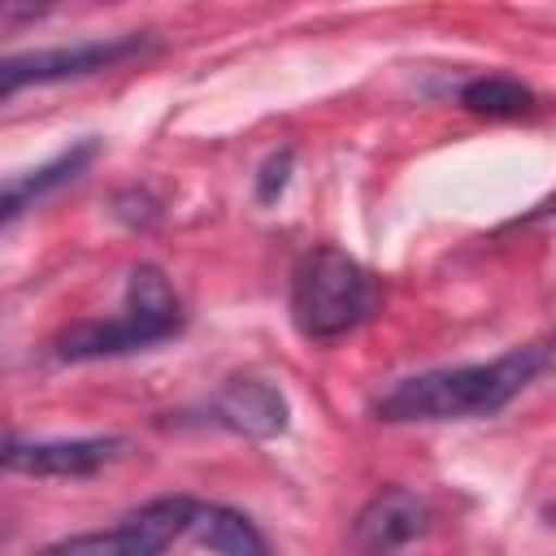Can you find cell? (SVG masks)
I'll use <instances>...</instances> for the list:
<instances>
[{
    "mask_svg": "<svg viewBox=\"0 0 556 556\" xmlns=\"http://www.w3.org/2000/svg\"><path fill=\"white\" fill-rule=\"evenodd\" d=\"M187 326L182 300L169 287L161 265H135L126 278V300L117 317L104 321H78L56 334L52 352L56 361H100V356H126L143 352L152 343L174 339Z\"/></svg>",
    "mask_w": 556,
    "mask_h": 556,
    "instance_id": "7a4b0ae2",
    "label": "cell"
},
{
    "mask_svg": "<svg viewBox=\"0 0 556 556\" xmlns=\"http://www.w3.org/2000/svg\"><path fill=\"white\" fill-rule=\"evenodd\" d=\"M460 104L478 117H521V113H530L534 91L517 78L486 74V78H473V83L460 87Z\"/></svg>",
    "mask_w": 556,
    "mask_h": 556,
    "instance_id": "8fae6325",
    "label": "cell"
},
{
    "mask_svg": "<svg viewBox=\"0 0 556 556\" xmlns=\"http://www.w3.org/2000/svg\"><path fill=\"white\" fill-rule=\"evenodd\" d=\"M200 500L191 495H156L143 508L126 513L109 530H87L39 547L35 556H165L182 534H191Z\"/></svg>",
    "mask_w": 556,
    "mask_h": 556,
    "instance_id": "277c9868",
    "label": "cell"
},
{
    "mask_svg": "<svg viewBox=\"0 0 556 556\" xmlns=\"http://www.w3.org/2000/svg\"><path fill=\"white\" fill-rule=\"evenodd\" d=\"M291 169H295V152H291V148L269 152L265 165H261V174H256V200H261V204H274V200L287 191Z\"/></svg>",
    "mask_w": 556,
    "mask_h": 556,
    "instance_id": "7c38bea8",
    "label": "cell"
},
{
    "mask_svg": "<svg viewBox=\"0 0 556 556\" xmlns=\"http://www.w3.org/2000/svg\"><path fill=\"white\" fill-rule=\"evenodd\" d=\"M130 443L122 434H87V439H9L4 469L30 478H91L113 465Z\"/></svg>",
    "mask_w": 556,
    "mask_h": 556,
    "instance_id": "8992f818",
    "label": "cell"
},
{
    "mask_svg": "<svg viewBox=\"0 0 556 556\" xmlns=\"http://www.w3.org/2000/svg\"><path fill=\"white\" fill-rule=\"evenodd\" d=\"M556 369L552 339L517 343L500 352L495 361H473V365H443L426 369L413 378H400L374 400V417L391 426H413V421H469V417H491L508 400H517L539 374Z\"/></svg>",
    "mask_w": 556,
    "mask_h": 556,
    "instance_id": "6da1fadb",
    "label": "cell"
},
{
    "mask_svg": "<svg viewBox=\"0 0 556 556\" xmlns=\"http://www.w3.org/2000/svg\"><path fill=\"white\" fill-rule=\"evenodd\" d=\"M148 48H152L148 35H109V39H83V43H65V48L17 52V56H4V65H0V91L13 96L17 87H30V83H65V78L100 74V70L143 56Z\"/></svg>",
    "mask_w": 556,
    "mask_h": 556,
    "instance_id": "5b68a950",
    "label": "cell"
},
{
    "mask_svg": "<svg viewBox=\"0 0 556 556\" xmlns=\"http://www.w3.org/2000/svg\"><path fill=\"white\" fill-rule=\"evenodd\" d=\"M191 539L200 547H208L213 556H274V547L256 530V521L230 504H204L200 500L195 521H191Z\"/></svg>",
    "mask_w": 556,
    "mask_h": 556,
    "instance_id": "30bf717a",
    "label": "cell"
},
{
    "mask_svg": "<svg viewBox=\"0 0 556 556\" xmlns=\"http://www.w3.org/2000/svg\"><path fill=\"white\" fill-rule=\"evenodd\" d=\"M96 152H100L96 139H78V143H70L65 152H56L52 161H43V165H35V169H26V174H13V178L4 182V208H0L4 226L17 222V217H22L26 208H35L39 200H48L52 191H61L65 182H74V178L96 161Z\"/></svg>",
    "mask_w": 556,
    "mask_h": 556,
    "instance_id": "9c48e42d",
    "label": "cell"
},
{
    "mask_svg": "<svg viewBox=\"0 0 556 556\" xmlns=\"http://www.w3.org/2000/svg\"><path fill=\"white\" fill-rule=\"evenodd\" d=\"M204 421L222 426L230 434H243V439H278L291 421V408H287V395L274 382L235 378L204 404Z\"/></svg>",
    "mask_w": 556,
    "mask_h": 556,
    "instance_id": "ba28073f",
    "label": "cell"
},
{
    "mask_svg": "<svg viewBox=\"0 0 556 556\" xmlns=\"http://www.w3.org/2000/svg\"><path fill=\"white\" fill-rule=\"evenodd\" d=\"M374 308H378V282L356 256H348L334 243H321L300 256L291 274V321L304 339L313 343L339 339L361 321H369Z\"/></svg>",
    "mask_w": 556,
    "mask_h": 556,
    "instance_id": "3957f363",
    "label": "cell"
},
{
    "mask_svg": "<svg viewBox=\"0 0 556 556\" xmlns=\"http://www.w3.org/2000/svg\"><path fill=\"white\" fill-rule=\"evenodd\" d=\"M430 504L408 486H382L374 491L361 513L352 517V547L356 556H395L413 539L430 530Z\"/></svg>",
    "mask_w": 556,
    "mask_h": 556,
    "instance_id": "52a82bcc",
    "label": "cell"
}]
</instances>
